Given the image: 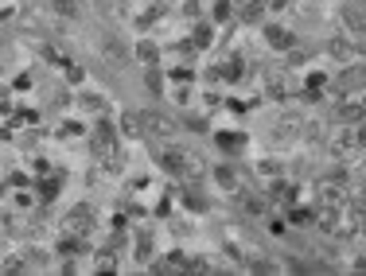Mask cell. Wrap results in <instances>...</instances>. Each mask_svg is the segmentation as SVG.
I'll return each mask as SVG.
<instances>
[{
  "label": "cell",
  "mask_w": 366,
  "mask_h": 276,
  "mask_svg": "<svg viewBox=\"0 0 366 276\" xmlns=\"http://www.w3.org/2000/svg\"><path fill=\"white\" fill-rule=\"evenodd\" d=\"M144 137H152V140H164V144H172V140L179 137V121L164 117V113H149V128H144Z\"/></svg>",
  "instance_id": "cell-12"
},
{
  "label": "cell",
  "mask_w": 366,
  "mask_h": 276,
  "mask_svg": "<svg viewBox=\"0 0 366 276\" xmlns=\"http://www.w3.org/2000/svg\"><path fill=\"white\" fill-rule=\"evenodd\" d=\"M215 35H218V28L207 20V16H199V20L191 24V35H188V43H191V51L199 55V51H210V47H215Z\"/></svg>",
  "instance_id": "cell-11"
},
{
  "label": "cell",
  "mask_w": 366,
  "mask_h": 276,
  "mask_svg": "<svg viewBox=\"0 0 366 276\" xmlns=\"http://www.w3.org/2000/svg\"><path fill=\"white\" fill-rule=\"evenodd\" d=\"M339 24H343V31H351V35H363V0H343Z\"/></svg>",
  "instance_id": "cell-16"
},
{
  "label": "cell",
  "mask_w": 366,
  "mask_h": 276,
  "mask_svg": "<svg viewBox=\"0 0 366 276\" xmlns=\"http://www.w3.org/2000/svg\"><path fill=\"white\" fill-rule=\"evenodd\" d=\"M327 94H335V98H347V94H363V59L355 62H343L335 78L327 82Z\"/></svg>",
  "instance_id": "cell-4"
},
{
  "label": "cell",
  "mask_w": 366,
  "mask_h": 276,
  "mask_svg": "<svg viewBox=\"0 0 366 276\" xmlns=\"http://www.w3.org/2000/svg\"><path fill=\"white\" fill-rule=\"evenodd\" d=\"M59 70H63V82H67L70 89H78V86H86V67H82V62H70V59H63L59 62Z\"/></svg>",
  "instance_id": "cell-20"
},
{
  "label": "cell",
  "mask_w": 366,
  "mask_h": 276,
  "mask_svg": "<svg viewBox=\"0 0 366 276\" xmlns=\"http://www.w3.org/2000/svg\"><path fill=\"white\" fill-rule=\"evenodd\" d=\"M117 121V137L121 140H144V128H149V109H125Z\"/></svg>",
  "instance_id": "cell-6"
},
{
  "label": "cell",
  "mask_w": 366,
  "mask_h": 276,
  "mask_svg": "<svg viewBox=\"0 0 366 276\" xmlns=\"http://www.w3.org/2000/svg\"><path fill=\"white\" fill-rule=\"evenodd\" d=\"M55 137H59V140H78V137H86V121H78V117H63L59 128H55Z\"/></svg>",
  "instance_id": "cell-21"
},
{
  "label": "cell",
  "mask_w": 366,
  "mask_h": 276,
  "mask_svg": "<svg viewBox=\"0 0 366 276\" xmlns=\"http://www.w3.org/2000/svg\"><path fill=\"white\" fill-rule=\"evenodd\" d=\"M261 35H265V43H269V51H277V55H285L292 43H297V35L285 28V24H261Z\"/></svg>",
  "instance_id": "cell-13"
},
{
  "label": "cell",
  "mask_w": 366,
  "mask_h": 276,
  "mask_svg": "<svg viewBox=\"0 0 366 276\" xmlns=\"http://www.w3.org/2000/svg\"><path fill=\"white\" fill-rule=\"evenodd\" d=\"M324 144L339 164H358L363 159V125H335V132H327Z\"/></svg>",
  "instance_id": "cell-1"
},
{
  "label": "cell",
  "mask_w": 366,
  "mask_h": 276,
  "mask_svg": "<svg viewBox=\"0 0 366 276\" xmlns=\"http://www.w3.org/2000/svg\"><path fill=\"white\" fill-rule=\"evenodd\" d=\"M144 86H149V94H152V98H164V94H168L164 62H156V67H144Z\"/></svg>",
  "instance_id": "cell-19"
},
{
  "label": "cell",
  "mask_w": 366,
  "mask_h": 276,
  "mask_svg": "<svg viewBox=\"0 0 366 276\" xmlns=\"http://www.w3.org/2000/svg\"><path fill=\"white\" fill-rule=\"evenodd\" d=\"M101 55H106L109 62H129V43L121 40V35H106V40H101Z\"/></svg>",
  "instance_id": "cell-18"
},
{
  "label": "cell",
  "mask_w": 366,
  "mask_h": 276,
  "mask_svg": "<svg viewBox=\"0 0 366 276\" xmlns=\"http://www.w3.org/2000/svg\"><path fill=\"white\" fill-rule=\"evenodd\" d=\"M0 273H28V268H24V257H20V253H4V261H0Z\"/></svg>",
  "instance_id": "cell-25"
},
{
  "label": "cell",
  "mask_w": 366,
  "mask_h": 276,
  "mask_svg": "<svg viewBox=\"0 0 366 276\" xmlns=\"http://www.w3.org/2000/svg\"><path fill=\"white\" fill-rule=\"evenodd\" d=\"M94 222H98L94 207H90V202H74V207L67 210V218H63L59 230H70V234H90V230H94Z\"/></svg>",
  "instance_id": "cell-7"
},
{
  "label": "cell",
  "mask_w": 366,
  "mask_h": 276,
  "mask_svg": "<svg viewBox=\"0 0 366 276\" xmlns=\"http://www.w3.org/2000/svg\"><path fill=\"white\" fill-rule=\"evenodd\" d=\"M210 183H215L222 195H234V191L242 187V175H238V168L230 159H222V164H210Z\"/></svg>",
  "instance_id": "cell-10"
},
{
  "label": "cell",
  "mask_w": 366,
  "mask_h": 276,
  "mask_svg": "<svg viewBox=\"0 0 366 276\" xmlns=\"http://www.w3.org/2000/svg\"><path fill=\"white\" fill-rule=\"evenodd\" d=\"M156 164H160V171H168V175H183L188 152H183V148H172V144H164V148L156 152Z\"/></svg>",
  "instance_id": "cell-15"
},
{
  "label": "cell",
  "mask_w": 366,
  "mask_h": 276,
  "mask_svg": "<svg viewBox=\"0 0 366 276\" xmlns=\"http://www.w3.org/2000/svg\"><path fill=\"white\" fill-rule=\"evenodd\" d=\"M265 230H269L273 237H288V222H285V214H269Z\"/></svg>",
  "instance_id": "cell-26"
},
{
  "label": "cell",
  "mask_w": 366,
  "mask_h": 276,
  "mask_svg": "<svg viewBox=\"0 0 366 276\" xmlns=\"http://www.w3.org/2000/svg\"><path fill=\"white\" fill-rule=\"evenodd\" d=\"M230 198H234V207L242 210V214H246V218H265L269 210H273V207H269V198H265V191H249V187H238V191H234V195H230Z\"/></svg>",
  "instance_id": "cell-5"
},
{
  "label": "cell",
  "mask_w": 366,
  "mask_h": 276,
  "mask_svg": "<svg viewBox=\"0 0 366 276\" xmlns=\"http://www.w3.org/2000/svg\"><path fill=\"white\" fill-rule=\"evenodd\" d=\"M129 59L140 62V67H156V62H164V47L149 35H140V40L129 43Z\"/></svg>",
  "instance_id": "cell-8"
},
{
  "label": "cell",
  "mask_w": 366,
  "mask_h": 276,
  "mask_svg": "<svg viewBox=\"0 0 366 276\" xmlns=\"http://www.w3.org/2000/svg\"><path fill=\"white\" fill-rule=\"evenodd\" d=\"M253 175H258L261 183H273V179L288 175V168L281 164L277 156H261V159H253Z\"/></svg>",
  "instance_id": "cell-17"
},
{
  "label": "cell",
  "mask_w": 366,
  "mask_h": 276,
  "mask_svg": "<svg viewBox=\"0 0 366 276\" xmlns=\"http://www.w3.org/2000/svg\"><path fill=\"white\" fill-rule=\"evenodd\" d=\"M210 137H215V144H218V152H222V156H238V152L246 148L249 144V137L246 132H242V128H210Z\"/></svg>",
  "instance_id": "cell-9"
},
{
  "label": "cell",
  "mask_w": 366,
  "mask_h": 276,
  "mask_svg": "<svg viewBox=\"0 0 366 276\" xmlns=\"http://www.w3.org/2000/svg\"><path fill=\"white\" fill-rule=\"evenodd\" d=\"M74 101H78V109H86V113H94V117L109 109V98L101 94V89H94V86H78L74 89Z\"/></svg>",
  "instance_id": "cell-14"
},
{
  "label": "cell",
  "mask_w": 366,
  "mask_h": 276,
  "mask_svg": "<svg viewBox=\"0 0 366 276\" xmlns=\"http://www.w3.org/2000/svg\"><path fill=\"white\" fill-rule=\"evenodd\" d=\"M12 20H16V8H12V4H0V28L12 24Z\"/></svg>",
  "instance_id": "cell-28"
},
{
  "label": "cell",
  "mask_w": 366,
  "mask_h": 276,
  "mask_svg": "<svg viewBox=\"0 0 366 276\" xmlns=\"http://www.w3.org/2000/svg\"><path fill=\"white\" fill-rule=\"evenodd\" d=\"M207 20L215 24V28L230 24V20H234V0H215V4H210V16H207Z\"/></svg>",
  "instance_id": "cell-22"
},
{
  "label": "cell",
  "mask_w": 366,
  "mask_h": 276,
  "mask_svg": "<svg viewBox=\"0 0 366 276\" xmlns=\"http://www.w3.org/2000/svg\"><path fill=\"white\" fill-rule=\"evenodd\" d=\"M195 94H199V89H195V82H179V86L172 89V98H176V105H195V101H191Z\"/></svg>",
  "instance_id": "cell-24"
},
{
  "label": "cell",
  "mask_w": 366,
  "mask_h": 276,
  "mask_svg": "<svg viewBox=\"0 0 366 276\" xmlns=\"http://www.w3.org/2000/svg\"><path fill=\"white\" fill-rule=\"evenodd\" d=\"M86 137H90V152H94V159H101L109 148H117V144H121L117 121L109 117V113H98L94 125H86Z\"/></svg>",
  "instance_id": "cell-2"
},
{
  "label": "cell",
  "mask_w": 366,
  "mask_h": 276,
  "mask_svg": "<svg viewBox=\"0 0 366 276\" xmlns=\"http://www.w3.org/2000/svg\"><path fill=\"white\" fill-rule=\"evenodd\" d=\"M31 82H35V74H16L8 89H16V94H24V89H31Z\"/></svg>",
  "instance_id": "cell-27"
},
{
  "label": "cell",
  "mask_w": 366,
  "mask_h": 276,
  "mask_svg": "<svg viewBox=\"0 0 366 276\" xmlns=\"http://www.w3.org/2000/svg\"><path fill=\"white\" fill-rule=\"evenodd\" d=\"M324 51L339 62V67H343V62H355V59H363V35H351V31L339 28L335 35L324 43Z\"/></svg>",
  "instance_id": "cell-3"
},
{
  "label": "cell",
  "mask_w": 366,
  "mask_h": 276,
  "mask_svg": "<svg viewBox=\"0 0 366 276\" xmlns=\"http://www.w3.org/2000/svg\"><path fill=\"white\" fill-rule=\"evenodd\" d=\"M51 12L63 16V20H74V16L82 12V0H51Z\"/></svg>",
  "instance_id": "cell-23"
}]
</instances>
